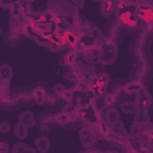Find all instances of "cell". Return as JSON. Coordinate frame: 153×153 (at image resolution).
Listing matches in <instances>:
<instances>
[{
	"label": "cell",
	"mask_w": 153,
	"mask_h": 153,
	"mask_svg": "<svg viewBox=\"0 0 153 153\" xmlns=\"http://www.w3.org/2000/svg\"><path fill=\"white\" fill-rule=\"evenodd\" d=\"M33 105L29 87H11V82H0V110L16 111L24 106Z\"/></svg>",
	"instance_id": "obj_1"
},
{
	"label": "cell",
	"mask_w": 153,
	"mask_h": 153,
	"mask_svg": "<svg viewBox=\"0 0 153 153\" xmlns=\"http://www.w3.org/2000/svg\"><path fill=\"white\" fill-rule=\"evenodd\" d=\"M133 8H134V0L116 2L114 17L118 23L122 32L127 35H134L145 27L142 23L135 17Z\"/></svg>",
	"instance_id": "obj_2"
},
{
	"label": "cell",
	"mask_w": 153,
	"mask_h": 153,
	"mask_svg": "<svg viewBox=\"0 0 153 153\" xmlns=\"http://www.w3.org/2000/svg\"><path fill=\"white\" fill-rule=\"evenodd\" d=\"M152 35V29L143 27L135 33L131 38L129 45V56L130 60L135 63H148L149 51L148 44Z\"/></svg>",
	"instance_id": "obj_3"
},
{
	"label": "cell",
	"mask_w": 153,
	"mask_h": 153,
	"mask_svg": "<svg viewBox=\"0 0 153 153\" xmlns=\"http://www.w3.org/2000/svg\"><path fill=\"white\" fill-rule=\"evenodd\" d=\"M97 65L100 66H109L112 65L118 56V44L106 39L102 38V41L97 45Z\"/></svg>",
	"instance_id": "obj_4"
},
{
	"label": "cell",
	"mask_w": 153,
	"mask_h": 153,
	"mask_svg": "<svg viewBox=\"0 0 153 153\" xmlns=\"http://www.w3.org/2000/svg\"><path fill=\"white\" fill-rule=\"evenodd\" d=\"M133 12L135 17L147 29H152L153 23V4L151 0H134Z\"/></svg>",
	"instance_id": "obj_5"
},
{
	"label": "cell",
	"mask_w": 153,
	"mask_h": 153,
	"mask_svg": "<svg viewBox=\"0 0 153 153\" xmlns=\"http://www.w3.org/2000/svg\"><path fill=\"white\" fill-rule=\"evenodd\" d=\"M47 8L51 16V19L55 17L69 18L78 13V8L69 0H49Z\"/></svg>",
	"instance_id": "obj_6"
},
{
	"label": "cell",
	"mask_w": 153,
	"mask_h": 153,
	"mask_svg": "<svg viewBox=\"0 0 153 153\" xmlns=\"http://www.w3.org/2000/svg\"><path fill=\"white\" fill-rule=\"evenodd\" d=\"M103 37L116 43V44H120L122 41H123V32L118 25V23L116 22L115 17H110L106 19L105 24H104V27H103Z\"/></svg>",
	"instance_id": "obj_7"
},
{
	"label": "cell",
	"mask_w": 153,
	"mask_h": 153,
	"mask_svg": "<svg viewBox=\"0 0 153 153\" xmlns=\"http://www.w3.org/2000/svg\"><path fill=\"white\" fill-rule=\"evenodd\" d=\"M30 96L32 98L33 105H43L45 104L47 97L51 91V87L45 81H38L29 86Z\"/></svg>",
	"instance_id": "obj_8"
},
{
	"label": "cell",
	"mask_w": 153,
	"mask_h": 153,
	"mask_svg": "<svg viewBox=\"0 0 153 153\" xmlns=\"http://www.w3.org/2000/svg\"><path fill=\"white\" fill-rule=\"evenodd\" d=\"M129 139V133L120 121L118 123L111 126L110 128V134L106 137V141H109L111 145L117 146V147H124L127 141Z\"/></svg>",
	"instance_id": "obj_9"
},
{
	"label": "cell",
	"mask_w": 153,
	"mask_h": 153,
	"mask_svg": "<svg viewBox=\"0 0 153 153\" xmlns=\"http://www.w3.org/2000/svg\"><path fill=\"white\" fill-rule=\"evenodd\" d=\"M2 41L6 45L12 47V48H17L26 41V37L23 33L18 32L16 30H12L11 27H7L2 33Z\"/></svg>",
	"instance_id": "obj_10"
},
{
	"label": "cell",
	"mask_w": 153,
	"mask_h": 153,
	"mask_svg": "<svg viewBox=\"0 0 153 153\" xmlns=\"http://www.w3.org/2000/svg\"><path fill=\"white\" fill-rule=\"evenodd\" d=\"M137 111L135 114H142V112H147V110L151 108L152 105V97L149 94V92L146 90V87H143L137 94H135V99H134Z\"/></svg>",
	"instance_id": "obj_11"
},
{
	"label": "cell",
	"mask_w": 153,
	"mask_h": 153,
	"mask_svg": "<svg viewBox=\"0 0 153 153\" xmlns=\"http://www.w3.org/2000/svg\"><path fill=\"white\" fill-rule=\"evenodd\" d=\"M79 140L82 143L84 147H90V146H94L98 142L97 136L94 135L93 130L91 129L90 126H81L79 129Z\"/></svg>",
	"instance_id": "obj_12"
},
{
	"label": "cell",
	"mask_w": 153,
	"mask_h": 153,
	"mask_svg": "<svg viewBox=\"0 0 153 153\" xmlns=\"http://www.w3.org/2000/svg\"><path fill=\"white\" fill-rule=\"evenodd\" d=\"M91 127V129L93 130L94 135L97 136L98 141L99 140H106V137L109 136L110 134V128L111 126L108 124L103 118L99 120V121H96V122H92L91 124H88Z\"/></svg>",
	"instance_id": "obj_13"
},
{
	"label": "cell",
	"mask_w": 153,
	"mask_h": 153,
	"mask_svg": "<svg viewBox=\"0 0 153 153\" xmlns=\"http://www.w3.org/2000/svg\"><path fill=\"white\" fill-rule=\"evenodd\" d=\"M116 8V0H98L97 12L103 18H110L114 16Z\"/></svg>",
	"instance_id": "obj_14"
},
{
	"label": "cell",
	"mask_w": 153,
	"mask_h": 153,
	"mask_svg": "<svg viewBox=\"0 0 153 153\" xmlns=\"http://www.w3.org/2000/svg\"><path fill=\"white\" fill-rule=\"evenodd\" d=\"M148 74H149L148 63H135V65H133V67L130 69L129 76H130V79H137L143 82L145 78L148 76Z\"/></svg>",
	"instance_id": "obj_15"
},
{
	"label": "cell",
	"mask_w": 153,
	"mask_h": 153,
	"mask_svg": "<svg viewBox=\"0 0 153 153\" xmlns=\"http://www.w3.org/2000/svg\"><path fill=\"white\" fill-rule=\"evenodd\" d=\"M53 108H48L47 110L42 111L38 117H36V123H42V124H45L48 127H50L51 129L54 128H60L56 123V120H55V112L51 111Z\"/></svg>",
	"instance_id": "obj_16"
},
{
	"label": "cell",
	"mask_w": 153,
	"mask_h": 153,
	"mask_svg": "<svg viewBox=\"0 0 153 153\" xmlns=\"http://www.w3.org/2000/svg\"><path fill=\"white\" fill-rule=\"evenodd\" d=\"M143 87H145V84L142 81H140L137 79H130L128 81H124V84H123V94L135 96Z\"/></svg>",
	"instance_id": "obj_17"
},
{
	"label": "cell",
	"mask_w": 153,
	"mask_h": 153,
	"mask_svg": "<svg viewBox=\"0 0 153 153\" xmlns=\"http://www.w3.org/2000/svg\"><path fill=\"white\" fill-rule=\"evenodd\" d=\"M79 56H80L79 50L67 48V50L65 49L63 55L60 57V63L63 67H69V66H72V65H74V63L78 62V57Z\"/></svg>",
	"instance_id": "obj_18"
},
{
	"label": "cell",
	"mask_w": 153,
	"mask_h": 153,
	"mask_svg": "<svg viewBox=\"0 0 153 153\" xmlns=\"http://www.w3.org/2000/svg\"><path fill=\"white\" fill-rule=\"evenodd\" d=\"M103 120L110 124L114 126L116 123H118L121 121V116H120V111L115 108V106H108L103 110Z\"/></svg>",
	"instance_id": "obj_19"
},
{
	"label": "cell",
	"mask_w": 153,
	"mask_h": 153,
	"mask_svg": "<svg viewBox=\"0 0 153 153\" xmlns=\"http://www.w3.org/2000/svg\"><path fill=\"white\" fill-rule=\"evenodd\" d=\"M18 123H20L24 127H26V128L30 129V128H32V127L36 126V117H35V115H33L32 111L26 110V111H23L18 116Z\"/></svg>",
	"instance_id": "obj_20"
},
{
	"label": "cell",
	"mask_w": 153,
	"mask_h": 153,
	"mask_svg": "<svg viewBox=\"0 0 153 153\" xmlns=\"http://www.w3.org/2000/svg\"><path fill=\"white\" fill-rule=\"evenodd\" d=\"M97 55H98L97 47L88 48V49H85V50H81L80 51L81 60L84 62H86L87 65H94V63L97 65Z\"/></svg>",
	"instance_id": "obj_21"
},
{
	"label": "cell",
	"mask_w": 153,
	"mask_h": 153,
	"mask_svg": "<svg viewBox=\"0 0 153 153\" xmlns=\"http://www.w3.org/2000/svg\"><path fill=\"white\" fill-rule=\"evenodd\" d=\"M51 38H53V30H44L41 33H38L33 38V41L36 42L37 45L47 49L48 45H49V43H50V41H51Z\"/></svg>",
	"instance_id": "obj_22"
},
{
	"label": "cell",
	"mask_w": 153,
	"mask_h": 153,
	"mask_svg": "<svg viewBox=\"0 0 153 153\" xmlns=\"http://www.w3.org/2000/svg\"><path fill=\"white\" fill-rule=\"evenodd\" d=\"M33 143H35L36 151L39 152V153H47L50 149V146H51L49 137L45 136V135H39L38 137H36Z\"/></svg>",
	"instance_id": "obj_23"
},
{
	"label": "cell",
	"mask_w": 153,
	"mask_h": 153,
	"mask_svg": "<svg viewBox=\"0 0 153 153\" xmlns=\"http://www.w3.org/2000/svg\"><path fill=\"white\" fill-rule=\"evenodd\" d=\"M13 68L10 63L0 65V82H11L13 79Z\"/></svg>",
	"instance_id": "obj_24"
},
{
	"label": "cell",
	"mask_w": 153,
	"mask_h": 153,
	"mask_svg": "<svg viewBox=\"0 0 153 153\" xmlns=\"http://www.w3.org/2000/svg\"><path fill=\"white\" fill-rule=\"evenodd\" d=\"M118 105H120V110L122 112H124L126 115H133V114L135 115V112L137 111V108H136V104L134 100H129V99L121 100Z\"/></svg>",
	"instance_id": "obj_25"
},
{
	"label": "cell",
	"mask_w": 153,
	"mask_h": 153,
	"mask_svg": "<svg viewBox=\"0 0 153 153\" xmlns=\"http://www.w3.org/2000/svg\"><path fill=\"white\" fill-rule=\"evenodd\" d=\"M12 130H13L14 136H16V137H17L19 141H23V140H25V139L27 137V134H29V128L24 127L23 124L18 123V122H17V124H14V126H13Z\"/></svg>",
	"instance_id": "obj_26"
},
{
	"label": "cell",
	"mask_w": 153,
	"mask_h": 153,
	"mask_svg": "<svg viewBox=\"0 0 153 153\" xmlns=\"http://www.w3.org/2000/svg\"><path fill=\"white\" fill-rule=\"evenodd\" d=\"M11 152L12 153H24V152H30V153H35L37 152L35 147H31L26 143H24L23 141H19L17 143L13 145V147L11 148Z\"/></svg>",
	"instance_id": "obj_27"
},
{
	"label": "cell",
	"mask_w": 153,
	"mask_h": 153,
	"mask_svg": "<svg viewBox=\"0 0 153 153\" xmlns=\"http://www.w3.org/2000/svg\"><path fill=\"white\" fill-rule=\"evenodd\" d=\"M35 127H37V128H38V131L41 133V135L49 136L50 130H51V128H50V127H48V126H45V124H42V123H36V126H35Z\"/></svg>",
	"instance_id": "obj_28"
},
{
	"label": "cell",
	"mask_w": 153,
	"mask_h": 153,
	"mask_svg": "<svg viewBox=\"0 0 153 153\" xmlns=\"http://www.w3.org/2000/svg\"><path fill=\"white\" fill-rule=\"evenodd\" d=\"M12 130V126L8 121H1L0 122V134H7Z\"/></svg>",
	"instance_id": "obj_29"
},
{
	"label": "cell",
	"mask_w": 153,
	"mask_h": 153,
	"mask_svg": "<svg viewBox=\"0 0 153 153\" xmlns=\"http://www.w3.org/2000/svg\"><path fill=\"white\" fill-rule=\"evenodd\" d=\"M66 87L67 86H65L63 84H61V82H57V84H55L53 87H51V91L57 96V97H60V94L66 90Z\"/></svg>",
	"instance_id": "obj_30"
},
{
	"label": "cell",
	"mask_w": 153,
	"mask_h": 153,
	"mask_svg": "<svg viewBox=\"0 0 153 153\" xmlns=\"http://www.w3.org/2000/svg\"><path fill=\"white\" fill-rule=\"evenodd\" d=\"M11 148H10V145L7 142V140L2 136H0V152H10Z\"/></svg>",
	"instance_id": "obj_31"
},
{
	"label": "cell",
	"mask_w": 153,
	"mask_h": 153,
	"mask_svg": "<svg viewBox=\"0 0 153 153\" xmlns=\"http://www.w3.org/2000/svg\"><path fill=\"white\" fill-rule=\"evenodd\" d=\"M78 10H82L84 8V4H85V0H69Z\"/></svg>",
	"instance_id": "obj_32"
},
{
	"label": "cell",
	"mask_w": 153,
	"mask_h": 153,
	"mask_svg": "<svg viewBox=\"0 0 153 153\" xmlns=\"http://www.w3.org/2000/svg\"><path fill=\"white\" fill-rule=\"evenodd\" d=\"M124 1H129V0H116V2H124Z\"/></svg>",
	"instance_id": "obj_33"
},
{
	"label": "cell",
	"mask_w": 153,
	"mask_h": 153,
	"mask_svg": "<svg viewBox=\"0 0 153 153\" xmlns=\"http://www.w3.org/2000/svg\"><path fill=\"white\" fill-rule=\"evenodd\" d=\"M2 33H4V31H2V27L0 26V36H2Z\"/></svg>",
	"instance_id": "obj_34"
},
{
	"label": "cell",
	"mask_w": 153,
	"mask_h": 153,
	"mask_svg": "<svg viewBox=\"0 0 153 153\" xmlns=\"http://www.w3.org/2000/svg\"><path fill=\"white\" fill-rule=\"evenodd\" d=\"M92 1H94V2H97V1H98V0H92Z\"/></svg>",
	"instance_id": "obj_35"
}]
</instances>
